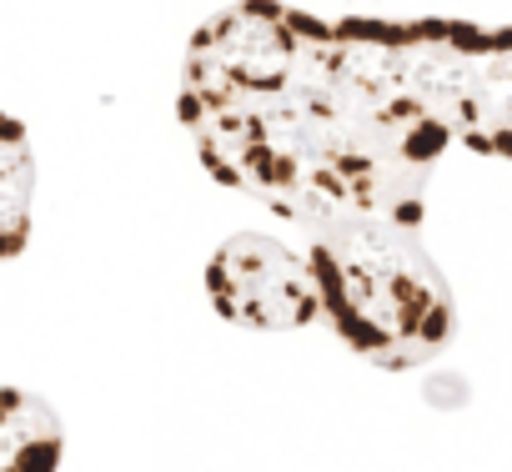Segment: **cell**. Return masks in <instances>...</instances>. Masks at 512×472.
<instances>
[{
    "mask_svg": "<svg viewBox=\"0 0 512 472\" xmlns=\"http://www.w3.org/2000/svg\"><path fill=\"white\" fill-rule=\"evenodd\" d=\"M176 111L221 186L292 226L347 211L417 226L452 146L397 71L387 21H322L282 0H241L191 36Z\"/></svg>",
    "mask_w": 512,
    "mask_h": 472,
    "instance_id": "6da1fadb",
    "label": "cell"
},
{
    "mask_svg": "<svg viewBox=\"0 0 512 472\" xmlns=\"http://www.w3.org/2000/svg\"><path fill=\"white\" fill-rule=\"evenodd\" d=\"M302 231V247L322 287V317L357 357L387 372H407L432 362L452 342V287L417 242L412 221L347 211Z\"/></svg>",
    "mask_w": 512,
    "mask_h": 472,
    "instance_id": "7a4b0ae2",
    "label": "cell"
},
{
    "mask_svg": "<svg viewBox=\"0 0 512 472\" xmlns=\"http://www.w3.org/2000/svg\"><path fill=\"white\" fill-rule=\"evenodd\" d=\"M387 46L407 86L442 116L452 141L512 161V26L387 21Z\"/></svg>",
    "mask_w": 512,
    "mask_h": 472,
    "instance_id": "3957f363",
    "label": "cell"
},
{
    "mask_svg": "<svg viewBox=\"0 0 512 472\" xmlns=\"http://www.w3.org/2000/svg\"><path fill=\"white\" fill-rule=\"evenodd\" d=\"M206 297L226 322L256 332H297L322 317V287L307 247L256 231L216 247L206 267Z\"/></svg>",
    "mask_w": 512,
    "mask_h": 472,
    "instance_id": "277c9868",
    "label": "cell"
},
{
    "mask_svg": "<svg viewBox=\"0 0 512 472\" xmlns=\"http://www.w3.org/2000/svg\"><path fill=\"white\" fill-rule=\"evenodd\" d=\"M0 457H6V467H56V457H61V427H56L51 407L26 397L21 387H6Z\"/></svg>",
    "mask_w": 512,
    "mask_h": 472,
    "instance_id": "5b68a950",
    "label": "cell"
},
{
    "mask_svg": "<svg viewBox=\"0 0 512 472\" xmlns=\"http://www.w3.org/2000/svg\"><path fill=\"white\" fill-rule=\"evenodd\" d=\"M6 141H11V166H16V181H11V196H16V206H11V242H6V257H16L21 252V231H26V211H21V201H26V136H21V121H11L6 126Z\"/></svg>",
    "mask_w": 512,
    "mask_h": 472,
    "instance_id": "8992f818",
    "label": "cell"
}]
</instances>
